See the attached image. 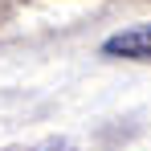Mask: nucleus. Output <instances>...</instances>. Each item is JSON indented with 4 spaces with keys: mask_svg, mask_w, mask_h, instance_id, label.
<instances>
[{
    "mask_svg": "<svg viewBox=\"0 0 151 151\" xmlns=\"http://www.w3.org/2000/svg\"><path fill=\"white\" fill-rule=\"evenodd\" d=\"M102 53L106 57H127V61H151V25H135V29L106 37Z\"/></svg>",
    "mask_w": 151,
    "mask_h": 151,
    "instance_id": "nucleus-1",
    "label": "nucleus"
}]
</instances>
